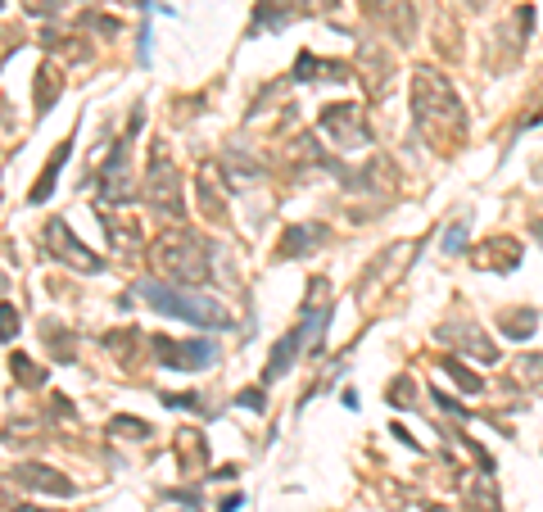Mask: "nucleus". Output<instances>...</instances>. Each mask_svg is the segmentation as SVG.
Masks as SVG:
<instances>
[{
	"instance_id": "f03ea898",
	"label": "nucleus",
	"mask_w": 543,
	"mask_h": 512,
	"mask_svg": "<svg viewBox=\"0 0 543 512\" xmlns=\"http://www.w3.org/2000/svg\"><path fill=\"white\" fill-rule=\"evenodd\" d=\"M168 354H173V367H199V363H213V345H199V340H190V345H163Z\"/></svg>"
},
{
	"instance_id": "f257e3e1",
	"label": "nucleus",
	"mask_w": 543,
	"mask_h": 512,
	"mask_svg": "<svg viewBox=\"0 0 543 512\" xmlns=\"http://www.w3.org/2000/svg\"><path fill=\"white\" fill-rule=\"evenodd\" d=\"M136 290H141L145 304H154L159 313L186 317V322H195V327H227L231 322L222 308L208 304V299H199V295H177V290H168V286H159V281H141Z\"/></svg>"
},
{
	"instance_id": "7ed1b4c3",
	"label": "nucleus",
	"mask_w": 543,
	"mask_h": 512,
	"mask_svg": "<svg viewBox=\"0 0 543 512\" xmlns=\"http://www.w3.org/2000/svg\"><path fill=\"white\" fill-rule=\"evenodd\" d=\"M14 308H0V336H14Z\"/></svg>"
}]
</instances>
